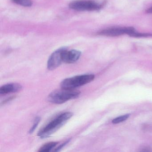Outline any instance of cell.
<instances>
[{
	"label": "cell",
	"mask_w": 152,
	"mask_h": 152,
	"mask_svg": "<svg viewBox=\"0 0 152 152\" xmlns=\"http://www.w3.org/2000/svg\"><path fill=\"white\" fill-rule=\"evenodd\" d=\"M69 141H70V140H67V141H65L64 143H63V144H61L60 145L58 146L56 148L54 151L55 152H58V151H60L62 148L64 147L66 145H67L68 143H69Z\"/></svg>",
	"instance_id": "4fadbf2b"
},
{
	"label": "cell",
	"mask_w": 152,
	"mask_h": 152,
	"mask_svg": "<svg viewBox=\"0 0 152 152\" xmlns=\"http://www.w3.org/2000/svg\"><path fill=\"white\" fill-rule=\"evenodd\" d=\"M40 117H36V118H35L34 122L33 125L32 126L31 128L30 131H29V133H30V134H31V133H33L34 132L36 129L37 126L39 125V123L40 122Z\"/></svg>",
	"instance_id": "7c38bea8"
},
{
	"label": "cell",
	"mask_w": 152,
	"mask_h": 152,
	"mask_svg": "<svg viewBox=\"0 0 152 152\" xmlns=\"http://www.w3.org/2000/svg\"><path fill=\"white\" fill-rule=\"evenodd\" d=\"M65 48H62L54 51L50 56L48 62V68L52 71L59 66L63 62V56Z\"/></svg>",
	"instance_id": "8992f818"
},
{
	"label": "cell",
	"mask_w": 152,
	"mask_h": 152,
	"mask_svg": "<svg viewBox=\"0 0 152 152\" xmlns=\"http://www.w3.org/2000/svg\"><path fill=\"white\" fill-rule=\"evenodd\" d=\"M95 75L92 74H85L67 78L62 81L60 83L62 88L75 89L89 83L94 80Z\"/></svg>",
	"instance_id": "3957f363"
},
{
	"label": "cell",
	"mask_w": 152,
	"mask_h": 152,
	"mask_svg": "<svg viewBox=\"0 0 152 152\" xmlns=\"http://www.w3.org/2000/svg\"><path fill=\"white\" fill-rule=\"evenodd\" d=\"M146 12L148 14H152V7L146 10Z\"/></svg>",
	"instance_id": "9a60e30c"
},
{
	"label": "cell",
	"mask_w": 152,
	"mask_h": 152,
	"mask_svg": "<svg viewBox=\"0 0 152 152\" xmlns=\"http://www.w3.org/2000/svg\"><path fill=\"white\" fill-rule=\"evenodd\" d=\"M80 94L79 91L75 89H66L55 91L49 94L48 100L55 104H62L68 100L77 98Z\"/></svg>",
	"instance_id": "7a4b0ae2"
},
{
	"label": "cell",
	"mask_w": 152,
	"mask_h": 152,
	"mask_svg": "<svg viewBox=\"0 0 152 152\" xmlns=\"http://www.w3.org/2000/svg\"><path fill=\"white\" fill-rule=\"evenodd\" d=\"M72 115L71 112L61 114L41 129L38 132V136L42 138L48 137L63 126Z\"/></svg>",
	"instance_id": "6da1fadb"
},
{
	"label": "cell",
	"mask_w": 152,
	"mask_h": 152,
	"mask_svg": "<svg viewBox=\"0 0 152 152\" xmlns=\"http://www.w3.org/2000/svg\"><path fill=\"white\" fill-rule=\"evenodd\" d=\"M12 1L18 5L24 7H30L32 5L31 0H12Z\"/></svg>",
	"instance_id": "30bf717a"
},
{
	"label": "cell",
	"mask_w": 152,
	"mask_h": 152,
	"mask_svg": "<svg viewBox=\"0 0 152 152\" xmlns=\"http://www.w3.org/2000/svg\"><path fill=\"white\" fill-rule=\"evenodd\" d=\"M129 114L125 115H122V116H119L115 119H113L112 121V123L113 124H118L124 121H126L129 118Z\"/></svg>",
	"instance_id": "8fae6325"
},
{
	"label": "cell",
	"mask_w": 152,
	"mask_h": 152,
	"mask_svg": "<svg viewBox=\"0 0 152 152\" xmlns=\"http://www.w3.org/2000/svg\"><path fill=\"white\" fill-rule=\"evenodd\" d=\"M15 98V97H11L9 98H8L7 99H6V100H4L3 101V102H2L1 103V104H5L6 103H8V102H10V101H11V100H13Z\"/></svg>",
	"instance_id": "5bb4252c"
},
{
	"label": "cell",
	"mask_w": 152,
	"mask_h": 152,
	"mask_svg": "<svg viewBox=\"0 0 152 152\" xmlns=\"http://www.w3.org/2000/svg\"><path fill=\"white\" fill-rule=\"evenodd\" d=\"M22 86L18 83H9L3 85L0 88V95H5L9 93H15L20 91Z\"/></svg>",
	"instance_id": "ba28073f"
},
{
	"label": "cell",
	"mask_w": 152,
	"mask_h": 152,
	"mask_svg": "<svg viewBox=\"0 0 152 152\" xmlns=\"http://www.w3.org/2000/svg\"><path fill=\"white\" fill-rule=\"evenodd\" d=\"M137 31L132 27H113L102 30L98 33V34L107 37H117L127 34L134 37Z\"/></svg>",
	"instance_id": "5b68a950"
},
{
	"label": "cell",
	"mask_w": 152,
	"mask_h": 152,
	"mask_svg": "<svg viewBox=\"0 0 152 152\" xmlns=\"http://www.w3.org/2000/svg\"><path fill=\"white\" fill-rule=\"evenodd\" d=\"M103 5L92 0H76L71 2L69 7L76 11H92L100 10Z\"/></svg>",
	"instance_id": "277c9868"
},
{
	"label": "cell",
	"mask_w": 152,
	"mask_h": 152,
	"mask_svg": "<svg viewBox=\"0 0 152 152\" xmlns=\"http://www.w3.org/2000/svg\"><path fill=\"white\" fill-rule=\"evenodd\" d=\"M80 51L76 50H66L63 56V62L66 64H73L78 61L80 57Z\"/></svg>",
	"instance_id": "52a82bcc"
},
{
	"label": "cell",
	"mask_w": 152,
	"mask_h": 152,
	"mask_svg": "<svg viewBox=\"0 0 152 152\" xmlns=\"http://www.w3.org/2000/svg\"><path fill=\"white\" fill-rule=\"evenodd\" d=\"M58 144V143L56 142H51L47 143L42 146L39 149V151L40 152H50L54 148H55Z\"/></svg>",
	"instance_id": "9c48e42d"
}]
</instances>
